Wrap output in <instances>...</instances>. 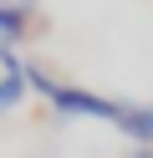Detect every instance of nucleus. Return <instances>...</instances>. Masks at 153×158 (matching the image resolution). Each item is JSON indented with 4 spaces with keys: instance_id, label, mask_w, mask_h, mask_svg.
I'll return each instance as SVG.
<instances>
[{
    "instance_id": "1",
    "label": "nucleus",
    "mask_w": 153,
    "mask_h": 158,
    "mask_svg": "<svg viewBox=\"0 0 153 158\" xmlns=\"http://www.w3.org/2000/svg\"><path fill=\"white\" fill-rule=\"evenodd\" d=\"M46 102L56 107L61 117H97V123H112V127H117V117H122V102H112V97H102V92H87V87H66V82L51 87Z\"/></svg>"
},
{
    "instance_id": "2",
    "label": "nucleus",
    "mask_w": 153,
    "mask_h": 158,
    "mask_svg": "<svg viewBox=\"0 0 153 158\" xmlns=\"http://www.w3.org/2000/svg\"><path fill=\"white\" fill-rule=\"evenodd\" d=\"M117 133L128 138L133 148H153V102H122V117H117Z\"/></svg>"
},
{
    "instance_id": "3",
    "label": "nucleus",
    "mask_w": 153,
    "mask_h": 158,
    "mask_svg": "<svg viewBox=\"0 0 153 158\" xmlns=\"http://www.w3.org/2000/svg\"><path fill=\"white\" fill-rule=\"evenodd\" d=\"M31 31V0H0V41L15 46Z\"/></svg>"
},
{
    "instance_id": "4",
    "label": "nucleus",
    "mask_w": 153,
    "mask_h": 158,
    "mask_svg": "<svg viewBox=\"0 0 153 158\" xmlns=\"http://www.w3.org/2000/svg\"><path fill=\"white\" fill-rule=\"evenodd\" d=\"M26 72H0V112H10V107L26 102Z\"/></svg>"
},
{
    "instance_id": "5",
    "label": "nucleus",
    "mask_w": 153,
    "mask_h": 158,
    "mask_svg": "<svg viewBox=\"0 0 153 158\" xmlns=\"http://www.w3.org/2000/svg\"><path fill=\"white\" fill-rule=\"evenodd\" d=\"M128 158H153V148H133V153Z\"/></svg>"
}]
</instances>
